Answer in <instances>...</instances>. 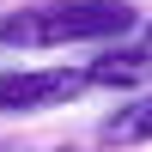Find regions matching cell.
Returning <instances> with one entry per match:
<instances>
[{"mask_svg":"<svg viewBox=\"0 0 152 152\" xmlns=\"http://www.w3.org/2000/svg\"><path fill=\"white\" fill-rule=\"evenodd\" d=\"M128 0H31L0 18L6 49H67V43H116L134 31Z\"/></svg>","mask_w":152,"mask_h":152,"instance_id":"cell-1","label":"cell"},{"mask_svg":"<svg viewBox=\"0 0 152 152\" xmlns=\"http://www.w3.org/2000/svg\"><path fill=\"white\" fill-rule=\"evenodd\" d=\"M85 91H91L85 67H6L0 73V116H43Z\"/></svg>","mask_w":152,"mask_h":152,"instance_id":"cell-2","label":"cell"},{"mask_svg":"<svg viewBox=\"0 0 152 152\" xmlns=\"http://www.w3.org/2000/svg\"><path fill=\"white\" fill-rule=\"evenodd\" d=\"M97 140L116 146V152L122 146H146L152 140V91H128L104 122H97Z\"/></svg>","mask_w":152,"mask_h":152,"instance_id":"cell-3","label":"cell"},{"mask_svg":"<svg viewBox=\"0 0 152 152\" xmlns=\"http://www.w3.org/2000/svg\"><path fill=\"white\" fill-rule=\"evenodd\" d=\"M85 79L128 97V91H140V85L152 79V55H146V49H104V55L85 67Z\"/></svg>","mask_w":152,"mask_h":152,"instance_id":"cell-4","label":"cell"},{"mask_svg":"<svg viewBox=\"0 0 152 152\" xmlns=\"http://www.w3.org/2000/svg\"><path fill=\"white\" fill-rule=\"evenodd\" d=\"M140 49H146V55H152V24H146V31H140Z\"/></svg>","mask_w":152,"mask_h":152,"instance_id":"cell-5","label":"cell"},{"mask_svg":"<svg viewBox=\"0 0 152 152\" xmlns=\"http://www.w3.org/2000/svg\"><path fill=\"white\" fill-rule=\"evenodd\" d=\"M0 152H18V146H6V140H0Z\"/></svg>","mask_w":152,"mask_h":152,"instance_id":"cell-6","label":"cell"}]
</instances>
